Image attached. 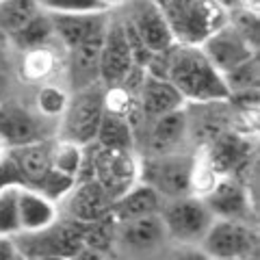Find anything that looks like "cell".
<instances>
[{
  "label": "cell",
  "mask_w": 260,
  "mask_h": 260,
  "mask_svg": "<svg viewBox=\"0 0 260 260\" xmlns=\"http://www.w3.org/2000/svg\"><path fill=\"white\" fill-rule=\"evenodd\" d=\"M145 72L167 78L186 104L228 102V87L200 46L174 44L167 52L154 54Z\"/></svg>",
  "instance_id": "1"
},
{
  "label": "cell",
  "mask_w": 260,
  "mask_h": 260,
  "mask_svg": "<svg viewBox=\"0 0 260 260\" xmlns=\"http://www.w3.org/2000/svg\"><path fill=\"white\" fill-rule=\"evenodd\" d=\"M176 44L202 46L208 35L228 22V13L213 0H152Z\"/></svg>",
  "instance_id": "2"
},
{
  "label": "cell",
  "mask_w": 260,
  "mask_h": 260,
  "mask_svg": "<svg viewBox=\"0 0 260 260\" xmlns=\"http://www.w3.org/2000/svg\"><path fill=\"white\" fill-rule=\"evenodd\" d=\"M139 169L141 158L135 150H109L89 143L85 145V167L80 178H93L115 200L139 182Z\"/></svg>",
  "instance_id": "3"
},
{
  "label": "cell",
  "mask_w": 260,
  "mask_h": 260,
  "mask_svg": "<svg viewBox=\"0 0 260 260\" xmlns=\"http://www.w3.org/2000/svg\"><path fill=\"white\" fill-rule=\"evenodd\" d=\"M85 223L72 221L68 217H56L50 225L35 232L13 234V243L26 260L39 258H74L83 249Z\"/></svg>",
  "instance_id": "4"
},
{
  "label": "cell",
  "mask_w": 260,
  "mask_h": 260,
  "mask_svg": "<svg viewBox=\"0 0 260 260\" xmlns=\"http://www.w3.org/2000/svg\"><path fill=\"white\" fill-rule=\"evenodd\" d=\"M104 85H89L70 93L68 107L59 117L56 139H65L78 145L95 141L98 128L104 115Z\"/></svg>",
  "instance_id": "5"
},
{
  "label": "cell",
  "mask_w": 260,
  "mask_h": 260,
  "mask_svg": "<svg viewBox=\"0 0 260 260\" xmlns=\"http://www.w3.org/2000/svg\"><path fill=\"white\" fill-rule=\"evenodd\" d=\"M158 215L165 225L167 241L174 245H200L215 219L206 208L204 200L191 193L162 200Z\"/></svg>",
  "instance_id": "6"
},
{
  "label": "cell",
  "mask_w": 260,
  "mask_h": 260,
  "mask_svg": "<svg viewBox=\"0 0 260 260\" xmlns=\"http://www.w3.org/2000/svg\"><path fill=\"white\" fill-rule=\"evenodd\" d=\"M200 247L213 260H256L258 230L256 223L239 219H213Z\"/></svg>",
  "instance_id": "7"
},
{
  "label": "cell",
  "mask_w": 260,
  "mask_h": 260,
  "mask_svg": "<svg viewBox=\"0 0 260 260\" xmlns=\"http://www.w3.org/2000/svg\"><path fill=\"white\" fill-rule=\"evenodd\" d=\"M189 176L191 156L182 152H172L165 156H145L139 169V180L158 191L162 200L189 195Z\"/></svg>",
  "instance_id": "8"
},
{
  "label": "cell",
  "mask_w": 260,
  "mask_h": 260,
  "mask_svg": "<svg viewBox=\"0 0 260 260\" xmlns=\"http://www.w3.org/2000/svg\"><path fill=\"white\" fill-rule=\"evenodd\" d=\"M139 68L133 46L128 42L121 18H109L100 48V83L104 87L124 85L128 76Z\"/></svg>",
  "instance_id": "9"
},
{
  "label": "cell",
  "mask_w": 260,
  "mask_h": 260,
  "mask_svg": "<svg viewBox=\"0 0 260 260\" xmlns=\"http://www.w3.org/2000/svg\"><path fill=\"white\" fill-rule=\"evenodd\" d=\"M121 7H124L121 20L126 22V26L135 32V37L152 56L167 52L176 44L160 11L152 0H126Z\"/></svg>",
  "instance_id": "10"
},
{
  "label": "cell",
  "mask_w": 260,
  "mask_h": 260,
  "mask_svg": "<svg viewBox=\"0 0 260 260\" xmlns=\"http://www.w3.org/2000/svg\"><path fill=\"white\" fill-rule=\"evenodd\" d=\"M59 215L78 223H93L111 215L113 198L93 178H80L59 202Z\"/></svg>",
  "instance_id": "11"
},
{
  "label": "cell",
  "mask_w": 260,
  "mask_h": 260,
  "mask_svg": "<svg viewBox=\"0 0 260 260\" xmlns=\"http://www.w3.org/2000/svg\"><path fill=\"white\" fill-rule=\"evenodd\" d=\"M202 200L215 219H239L256 223V202L251 200L245 184L234 176H221Z\"/></svg>",
  "instance_id": "12"
},
{
  "label": "cell",
  "mask_w": 260,
  "mask_h": 260,
  "mask_svg": "<svg viewBox=\"0 0 260 260\" xmlns=\"http://www.w3.org/2000/svg\"><path fill=\"white\" fill-rule=\"evenodd\" d=\"M200 48L219 74H225L237 65L249 61L251 56H258V48L251 46L230 20L221 24L213 35H208Z\"/></svg>",
  "instance_id": "13"
},
{
  "label": "cell",
  "mask_w": 260,
  "mask_h": 260,
  "mask_svg": "<svg viewBox=\"0 0 260 260\" xmlns=\"http://www.w3.org/2000/svg\"><path fill=\"white\" fill-rule=\"evenodd\" d=\"M135 95H137L135 113H139V117L145 124H150V121H154L160 115H167V113L186 107L182 95L176 91V87L167 78L150 74V72H143Z\"/></svg>",
  "instance_id": "14"
},
{
  "label": "cell",
  "mask_w": 260,
  "mask_h": 260,
  "mask_svg": "<svg viewBox=\"0 0 260 260\" xmlns=\"http://www.w3.org/2000/svg\"><path fill=\"white\" fill-rule=\"evenodd\" d=\"M50 15V13H48ZM109 11L102 13H65V15H50L54 42L63 48V52L72 50L85 42H91L95 37H102L109 24Z\"/></svg>",
  "instance_id": "15"
},
{
  "label": "cell",
  "mask_w": 260,
  "mask_h": 260,
  "mask_svg": "<svg viewBox=\"0 0 260 260\" xmlns=\"http://www.w3.org/2000/svg\"><path fill=\"white\" fill-rule=\"evenodd\" d=\"M42 119L44 117L39 113L35 115L20 104H7L0 100V137L9 148L46 141L48 135Z\"/></svg>",
  "instance_id": "16"
},
{
  "label": "cell",
  "mask_w": 260,
  "mask_h": 260,
  "mask_svg": "<svg viewBox=\"0 0 260 260\" xmlns=\"http://www.w3.org/2000/svg\"><path fill=\"white\" fill-rule=\"evenodd\" d=\"M165 243L169 241L160 215H148L117 223V247L128 254H152Z\"/></svg>",
  "instance_id": "17"
},
{
  "label": "cell",
  "mask_w": 260,
  "mask_h": 260,
  "mask_svg": "<svg viewBox=\"0 0 260 260\" xmlns=\"http://www.w3.org/2000/svg\"><path fill=\"white\" fill-rule=\"evenodd\" d=\"M189 137L186 107L160 115L148 124L145 135V156H165L172 152H180V145Z\"/></svg>",
  "instance_id": "18"
},
{
  "label": "cell",
  "mask_w": 260,
  "mask_h": 260,
  "mask_svg": "<svg viewBox=\"0 0 260 260\" xmlns=\"http://www.w3.org/2000/svg\"><path fill=\"white\" fill-rule=\"evenodd\" d=\"M59 44L52 42L48 46L30 48V50L20 52L18 76L28 85H44L52 83V78L59 74L63 68V59L59 52Z\"/></svg>",
  "instance_id": "19"
},
{
  "label": "cell",
  "mask_w": 260,
  "mask_h": 260,
  "mask_svg": "<svg viewBox=\"0 0 260 260\" xmlns=\"http://www.w3.org/2000/svg\"><path fill=\"white\" fill-rule=\"evenodd\" d=\"M162 206V198L158 191H154L148 182H135L128 191H124L119 198L113 200L111 206V217L117 223L124 221H133L139 217H148V215H158Z\"/></svg>",
  "instance_id": "20"
},
{
  "label": "cell",
  "mask_w": 260,
  "mask_h": 260,
  "mask_svg": "<svg viewBox=\"0 0 260 260\" xmlns=\"http://www.w3.org/2000/svg\"><path fill=\"white\" fill-rule=\"evenodd\" d=\"M59 217V206L32 186L18 189V223L20 232H35L50 225Z\"/></svg>",
  "instance_id": "21"
},
{
  "label": "cell",
  "mask_w": 260,
  "mask_h": 260,
  "mask_svg": "<svg viewBox=\"0 0 260 260\" xmlns=\"http://www.w3.org/2000/svg\"><path fill=\"white\" fill-rule=\"evenodd\" d=\"M50 141L52 139L9 148L15 165L20 169L24 186H37L50 172Z\"/></svg>",
  "instance_id": "22"
},
{
  "label": "cell",
  "mask_w": 260,
  "mask_h": 260,
  "mask_svg": "<svg viewBox=\"0 0 260 260\" xmlns=\"http://www.w3.org/2000/svg\"><path fill=\"white\" fill-rule=\"evenodd\" d=\"M93 143L100 145V148H109V150H135L137 135H135L133 121L128 117L113 115V113L104 111Z\"/></svg>",
  "instance_id": "23"
},
{
  "label": "cell",
  "mask_w": 260,
  "mask_h": 260,
  "mask_svg": "<svg viewBox=\"0 0 260 260\" xmlns=\"http://www.w3.org/2000/svg\"><path fill=\"white\" fill-rule=\"evenodd\" d=\"M9 42L18 52L30 50V48H39V46H48L54 42V32H52V20L46 11H39L35 18L28 24H24L20 30H15L9 37Z\"/></svg>",
  "instance_id": "24"
},
{
  "label": "cell",
  "mask_w": 260,
  "mask_h": 260,
  "mask_svg": "<svg viewBox=\"0 0 260 260\" xmlns=\"http://www.w3.org/2000/svg\"><path fill=\"white\" fill-rule=\"evenodd\" d=\"M83 167H85V145L65 139L50 141V169L78 180L80 174H83Z\"/></svg>",
  "instance_id": "25"
},
{
  "label": "cell",
  "mask_w": 260,
  "mask_h": 260,
  "mask_svg": "<svg viewBox=\"0 0 260 260\" xmlns=\"http://www.w3.org/2000/svg\"><path fill=\"white\" fill-rule=\"evenodd\" d=\"M39 11H44L39 0H0V32L11 37Z\"/></svg>",
  "instance_id": "26"
},
{
  "label": "cell",
  "mask_w": 260,
  "mask_h": 260,
  "mask_svg": "<svg viewBox=\"0 0 260 260\" xmlns=\"http://www.w3.org/2000/svg\"><path fill=\"white\" fill-rule=\"evenodd\" d=\"M223 80L228 87V98L258 95V56H251L249 61L225 72Z\"/></svg>",
  "instance_id": "27"
},
{
  "label": "cell",
  "mask_w": 260,
  "mask_h": 260,
  "mask_svg": "<svg viewBox=\"0 0 260 260\" xmlns=\"http://www.w3.org/2000/svg\"><path fill=\"white\" fill-rule=\"evenodd\" d=\"M219 172L213 167L206 150L198 148V152L191 156V176H189V193L198 195V198H204V195L213 189L219 180Z\"/></svg>",
  "instance_id": "28"
},
{
  "label": "cell",
  "mask_w": 260,
  "mask_h": 260,
  "mask_svg": "<svg viewBox=\"0 0 260 260\" xmlns=\"http://www.w3.org/2000/svg\"><path fill=\"white\" fill-rule=\"evenodd\" d=\"M85 247H91L100 254L109 256L117 247V221L111 215L93 223H85Z\"/></svg>",
  "instance_id": "29"
},
{
  "label": "cell",
  "mask_w": 260,
  "mask_h": 260,
  "mask_svg": "<svg viewBox=\"0 0 260 260\" xmlns=\"http://www.w3.org/2000/svg\"><path fill=\"white\" fill-rule=\"evenodd\" d=\"M70 93L56 83H44L35 91V111L44 119H59L68 107Z\"/></svg>",
  "instance_id": "30"
},
{
  "label": "cell",
  "mask_w": 260,
  "mask_h": 260,
  "mask_svg": "<svg viewBox=\"0 0 260 260\" xmlns=\"http://www.w3.org/2000/svg\"><path fill=\"white\" fill-rule=\"evenodd\" d=\"M18 189L20 186H7L0 191V237H13L20 232Z\"/></svg>",
  "instance_id": "31"
},
{
  "label": "cell",
  "mask_w": 260,
  "mask_h": 260,
  "mask_svg": "<svg viewBox=\"0 0 260 260\" xmlns=\"http://www.w3.org/2000/svg\"><path fill=\"white\" fill-rule=\"evenodd\" d=\"M39 7L50 15L65 13H102L109 7L102 0H39Z\"/></svg>",
  "instance_id": "32"
},
{
  "label": "cell",
  "mask_w": 260,
  "mask_h": 260,
  "mask_svg": "<svg viewBox=\"0 0 260 260\" xmlns=\"http://www.w3.org/2000/svg\"><path fill=\"white\" fill-rule=\"evenodd\" d=\"M74 178H70V176H63L59 172H54V169H50L46 176H44V180L39 182L37 186H32V189H37L39 193H44L46 198H50L54 204H59V202L72 191V186H74Z\"/></svg>",
  "instance_id": "33"
},
{
  "label": "cell",
  "mask_w": 260,
  "mask_h": 260,
  "mask_svg": "<svg viewBox=\"0 0 260 260\" xmlns=\"http://www.w3.org/2000/svg\"><path fill=\"white\" fill-rule=\"evenodd\" d=\"M7 186H24L20 169L15 165L11 152H7L5 156L0 158V191L7 189Z\"/></svg>",
  "instance_id": "34"
},
{
  "label": "cell",
  "mask_w": 260,
  "mask_h": 260,
  "mask_svg": "<svg viewBox=\"0 0 260 260\" xmlns=\"http://www.w3.org/2000/svg\"><path fill=\"white\" fill-rule=\"evenodd\" d=\"M165 260H213L200 245H174Z\"/></svg>",
  "instance_id": "35"
},
{
  "label": "cell",
  "mask_w": 260,
  "mask_h": 260,
  "mask_svg": "<svg viewBox=\"0 0 260 260\" xmlns=\"http://www.w3.org/2000/svg\"><path fill=\"white\" fill-rule=\"evenodd\" d=\"M13 74H15V70H13L11 56L3 46H0V100L5 98V93H9Z\"/></svg>",
  "instance_id": "36"
},
{
  "label": "cell",
  "mask_w": 260,
  "mask_h": 260,
  "mask_svg": "<svg viewBox=\"0 0 260 260\" xmlns=\"http://www.w3.org/2000/svg\"><path fill=\"white\" fill-rule=\"evenodd\" d=\"M0 260H26L15 247L13 237H0Z\"/></svg>",
  "instance_id": "37"
},
{
  "label": "cell",
  "mask_w": 260,
  "mask_h": 260,
  "mask_svg": "<svg viewBox=\"0 0 260 260\" xmlns=\"http://www.w3.org/2000/svg\"><path fill=\"white\" fill-rule=\"evenodd\" d=\"M217 7H221L225 13H230L234 9H241V0H213Z\"/></svg>",
  "instance_id": "38"
},
{
  "label": "cell",
  "mask_w": 260,
  "mask_h": 260,
  "mask_svg": "<svg viewBox=\"0 0 260 260\" xmlns=\"http://www.w3.org/2000/svg\"><path fill=\"white\" fill-rule=\"evenodd\" d=\"M258 7H260V0H241V9H247L251 13H258Z\"/></svg>",
  "instance_id": "39"
},
{
  "label": "cell",
  "mask_w": 260,
  "mask_h": 260,
  "mask_svg": "<svg viewBox=\"0 0 260 260\" xmlns=\"http://www.w3.org/2000/svg\"><path fill=\"white\" fill-rule=\"evenodd\" d=\"M102 3H104V5H107V7H109V9H113V7H121V5H124V3H126V0H102Z\"/></svg>",
  "instance_id": "40"
},
{
  "label": "cell",
  "mask_w": 260,
  "mask_h": 260,
  "mask_svg": "<svg viewBox=\"0 0 260 260\" xmlns=\"http://www.w3.org/2000/svg\"><path fill=\"white\" fill-rule=\"evenodd\" d=\"M7 152H9V145H7V143H5V139L0 137V158H3Z\"/></svg>",
  "instance_id": "41"
},
{
  "label": "cell",
  "mask_w": 260,
  "mask_h": 260,
  "mask_svg": "<svg viewBox=\"0 0 260 260\" xmlns=\"http://www.w3.org/2000/svg\"><path fill=\"white\" fill-rule=\"evenodd\" d=\"M39 260H65V258H39Z\"/></svg>",
  "instance_id": "42"
},
{
  "label": "cell",
  "mask_w": 260,
  "mask_h": 260,
  "mask_svg": "<svg viewBox=\"0 0 260 260\" xmlns=\"http://www.w3.org/2000/svg\"><path fill=\"white\" fill-rule=\"evenodd\" d=\"M107 260H115V258H107Z\"/></svg>",
  "instance_id": "43"
}]
</instances>
